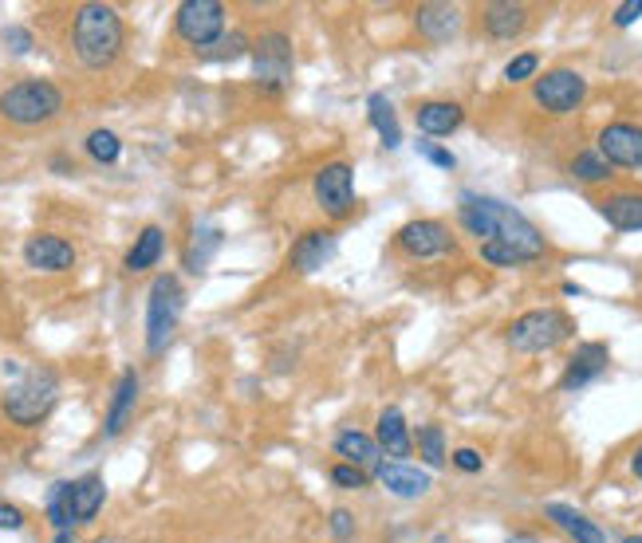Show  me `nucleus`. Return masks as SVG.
Instances as JSON below:
<instances>
[{"mask_svg":"<svg viewBox=\"0 0 642 543\" xmlns=\"http://www.w3.org/2000/svg\"><path fill=\"white\" fill-rule=\"evenodd\" d=\"M123 16L111 4H79L72 16V52L84 67H111L123 55Z\"/></svg>","mask_w":642,"mask_h":543,"instance_id":"obj_1","label":"nucleus"},{"mask_svg":"<svg viewBox=\"0 0 642 543\" xmlns=\"http://www.w3.org/2000/svg\"><path fill=\"white\" fill-rule=\"evenodd\" d=\"M186 311V287L174 272H158L146 292V350L162 355L177 335V319Z\"/></svg>","mask_w":642,"mask_h":543,"instance_id":"obj_2","label":"nucleus"},{"mask_svg":"<svg viewBox=\"0 0 642 543\" xmlns=\"http://www.w3.org/2000/svg\"><path fill=\"white\" fill-rule=\"evenodd\" d=\"M55 398H60V379H55V370L32 367L21 374V382H12V386L4 390L0 410H4L9 421H16V425H40V421L55 410Z\"/></svg>","mask_w":642,"mask_h":543,"instance_id":"obj_3","label":"nucleus"},{"mask_svg":"<svg viewBox=\"0 0 642 543\" xmlns=\"http://www.w3.org/2000/svg\"><path fill=\"white\" fill-rule=\"evenodd\" d=\"M63 111V91L48 79H21L0 91V119L12 126L52 123Z\"/></svg>","mask_w":642,"mask_h":543,"instance_id":"obj_4","label":"nucleus"},{"mask_svg":"<svg viewBox=\"0 0 642 543\" xmlns=\"http://www.w3.org/2000/svg\"><path fill=\"white\" fill-rule=\"evenodd\" d=\"M571 331H576V323H571L568 311L532 308L508 323L505 343L517 350V355H540V350H552V347H559L564 338H571Z\"/></svg>","mask_w":642,"mask_h":543,"instance_id":"obj_5","label":"nucleus"},{"mask_svg":"<svg viewBox=\"0 0 642 543\" xmlns=\"http://www.w3.org/2000/svg\"><path fill=\"white\" fill-rule=\"evenodd\" d=\"M174 28L197 55L213 52V44L225 36V4L221 0H182Z\"/></svg>","mask_w":642,"mask_h":543,"instance_id":"obj_6","label":"nucleus"},{"mask_svg":"<svg viewBox=\"0 0 642 543\" xmlns=\"http://www.w3.org/2000/svg\"><path fill=\"white\" fill-rule=\"evenodd\" d=\"M252 79L264 95H280L292 79V40L284 32H264L252 44Z\"/></svg>","mask_w":642,"mask_h":543,"instance_id":"obj_7","label":"nucleus"},{"mask_svg":"<svg viewBox=\"0 0 642 543\" xmlns=\"http://www.w3.org/2000/svg\"><path fill=\"white\" fill-rule=\"evenodd\" d=\"M588 99V79L571 67H552V72L536 75L532 83V103L544 114H571L580 111Z\"/></svg>","mask_w":642,"mask_h":543,"instance_id":"obj_8","label":"nucleus"},{"mask_svg":"<svg viewBox=\"0 0 642 543\" xmlns=\"http://www.w3.org/2000/svg\"><path fill=\"white\" fill-rule=\"evenodd\" d=\"M311 194H316V206L332 221L351 217L355 209V170L347 162H328L316 170V182H311Z\"/></svg>","mask_w":642,"mask_h":543,"instance_id":"obj_9","label":"nucleus"},{"mask_svg":"<svg viewBox=\"0 0 642 543\" xmlns=\"http://www.w3.org/2000/svg\"><path fill=\"white\" fill-rule=\"evenodd\" d=\"M398 248L406 257L418 260H434L454 252V233H449L446 221H434V217H418V221H406L398 229Z\"/></svg>","mask_w":642,"mask_h":543,"instance_id":"obj_10","label":"nucleus"},{"mask_svg":"<svg viewBox=\"0 0 642 543\" xmlns=\"http://www.w3.org/2000/svg\"><path fill=\"white\" fill-rule=\"evenodd\" d=\"M612 170H642V126L639 123H607L595 146Z\"/></svg>","mask_w":642,"mask_h":543,"instance_id":"obj_11","label":"nucleus"},{"mask_svg":"<svg viewBox=\"0 0 642 543\" xmlns=\"http://www.w3.org/2000/svg\"><path fill=\"white\" fill-rule=\"evenodd\" d=\"M335 252H339V233H332V229H308V233L292 245L288 268L296 276H311V272H320L323 264H332Z\"/></svg>","mask_w":642,"mask_h":543,"instance_id":"obj_12","label":"nucleus"},{"mask_svg":"<svg viewBox=\"0 0 642 543\" xmlns=\"http://www.w3.org/2000/svg\"><path fill=\"white\" fill-rule=\"evenodd\" d=\"M24 264L36 272H72L75 248L55 233H36L24 240Z\"/></svg>","mask_w":642,"mask_h":543,"instance_id":"obj_13","label":"nucleus"},{"mask_svg":"<svg viewBox=\"0 0 642 543\" xmlns=\"http://www.w3.org/2000/svg\"><path fill=\"white\" fill-rule=\"evenodd\" d=\"M461 24H466V12L457 4H418L415 12L418 36L430 44H449L461 32Z\"/></svg>","mask_w":642,"mask_h":543,"instance_id":"obj_14","label":"nucleus"},{"mask_svg":"<svg viewBox=\"0 0 642 543\" xmlns=\"http://www.w3.org/2000/svg\"><path fill=\"white\" fill-rule=\"evenodd\" d=\"M374 477H379V484H383L391 496H398V501H418V496H425L430 484H434L430 472L415 469V465H406V461H383L374 469Z\"/></svg>","mask_w":642,"mask_h":543,"instance_id":"obj_15","label":"nucleus"},{"mask_svg":"<svg viewBox=\"0 0 642 543\" xmlns=\"http://www.w3.org/2000/svg\"><path fill=\"white\" fill-rule=\"evenodd\" d=\"M607 355H612L607 343H583V347H576V355L568 359V370H564V379H559V390L591 386V382L607 370Z\"/></svg>","mask_w":642,"mask_h":543,"instance_id":"obj_16","label":"nucleus"},{"mask_svg":"<svg viewBox=\"0 0 642 543\" xmlns=\"http://www.w3.org/2000/svg\"><path fill=\"white\" fill-rule=\"evenodd\" d=\"M135 402H138V370L126 367L114 382V394H111V406H107V418H103V437H119L126 430V421L135 414Z\"/></svg>","mask_w":642,"mask_h":543,"instance_id":"obj_17","label":"nucleus"},{"mask_svg":"<svg viewBox=\"0 0 642 543\" xmlns=\"http://www.w3.org/2000/svg\"><path fill=\"white\" fill-rule=\"evenodd\" d=\"M481 24L493 40H517L520 32L529 28V9L517 4V0H493L481 9Z\"/></svg>","mask_w":642,"mask_h":543,"instance_id":"obj_18","label":"nucleus"},{"mask_svg":"<svg viewBox=\"0 0 642 543\" xmlns=\"http://www.w3.org/2000/svg\"><path fill=\"white\" fill-rule=\"evenodd\" d=\"M374 441H379V449L391 457V461H406L410 457V425H406V414L398 406H386L374 421Z\"/></svg>","mask_w":642,"mask_h":543,"instance_id":"obj_19","label":"nucleus"},{"mask_svg":"<svg viewBox=\"0 0 642 543\" xmlns=\"http://www.w3.org/2000/svg\"><path fill=\"white\" fill-rule=\"evenodd\" d=\"M415 123H418V131H422L425 138H446V134H454L457 126L466 123V111H461V103H449V99H434V103L418 107Z\"/></svg>","mask_w":642,"mask_h":543,"instance_id":"obj_20","label":"nucleus"},{"mask_svg":"<svg viewBox=\"0 0 642 543\" xmlns=\"http://www.w3.org/2000/svg\"><path fill=\"white\" fill-rule=\"evenodd\" d=\"M335 453H339L343 465H355V469L374 472L383 465V449H379V441L367 437L363 430H343L335 437Z\"/></svg>","mask_w":642,"mask_h":543,"instance_id":"obj_21","label":"nucleus"},{"mask_svg":"<svg viewBox=\"0 0 642 543\" xmlns=\"http://www.w3.org/2000/svg\"><path fill=\"white\" fill-rule=\"evenodd\" d=\"M67 496H72L75 523H91L95 516H99V508H103V501H107V484H103L99 472H87V477H79V481L67 484Z\"/></svg>","mask_w":642,"mask_h":543,"instance_id":"obj_22","label":"nucleus"},{"mask_svg":"<svg viewBox=\"0 0 642 543\" xmlns=\"http://www.w3.org/2000/svg\"><path fill=\"white\" fill-rule=\"evenodd\" d=\"M600 217L615 233H642V194H612L600 201Z\"/></svg>","mask_w":642,"mask_h":543,"instance_id":"obj_23","label":"nucleus"},{"mask_svg":"<svg viewBox=\"0 0 642 543\" xmlns=\"http://www.w3.org/2000/svg\"><path fill=\"white\" fill-rule=\"evenodd\" d=\"M544 516L556 523L559 532H568L576 543H607V535H603L600 523L588 520V516L576 513V508H568V504H548V508H544Z\"/></svg>","mask_w":642,"mask_h":543,"instance_id":"obj_24","label":"nucleus"},{"mask_svg":"<svg viewBox=\"0 0 642 543\" xmlns=\"http://www.w3.org/2000/svg\"><path fill=\"white\" fill-rule=\"evenodd\" d=\"M218 248H221V229L218 225H206V221H197L194 233H189V245H186V272L201 276V272L213 264Z\"/></svg>","mask_w":642,"mask_h":543,"instance_id":"obj_25","label":"nucleus"},{"mask_svg":"<svg viewBox=\"0 0 642 543\" xmlns=\"http://www.w3.org/2000/svg\"><path fill=\"white\" fill-rule=\"evenodd\" d=\"M367 119H371V126L379 131V138H383L386 150H398V146H403V126H398V111H394L391 99H386L383 91L367 95Z\"/></svg>","mask_w":642,"mask_h":543,"instance_id":"obj_26","label":"nucleus"},{"mask_svg":"<svg viewBox=\"0 0 642 543\" xmlns=\"http://www.w3.org/2000/svg\"><path fill=\"white\" fill-rule=\"evenodd\" d=\"M162 248H166V233H162L158 225H146L123 260L126 272H146V268H155L158 260H162Z\"/></svg>","mask_w":642,"mask_h":543,"instance_id":"obj_27","label":"nucleus"},{"mask_svg":"<svg viewBox=\"0 0 642 543\" xmlns=\"http://www.w3.org/2000/svg\"><path fill=\"white\" fill-rule=\"evenodd\" d=\"M568 174L576 177V182H583V185H603V182H612V162L591 146V150H580V155L571 158L568 162Z\"/></svg>","mask_w":642,"mask_h":543,"instance_id":"obj_28","label":"nucleus"},{"mask_svg":"<svg viewBox=\"0 0 642 543\" xmlns=\"http://www.w3.org/2000/svg\"><path fill=\"white\" fill-rule=\"evenodd\" d=\"M67 484H72V481H55L52 492H48V508H44V516H48V523H52L55 532H72V528H75L72 496H67Z\"/></svg>","mask_w":642,"mask_h":543,"instance_id":"obj_29","label":"nucleus"},{"mask_svg":"<svg viewBox=\"0 0 642 543\" xmlns=\"http://www.w3.org/2000/svg\"><path fill=\"white\" fill-rule=\"evenodd\" d=\"M418 453H422V461L430 465V469H442L446 465V433H442V425H422L418 430Z\"/></svg>","mask_w":642,"mask_h":543,"instance_id":"obj_30","label":"nucleus"},{"mask_svg":"<svg viewBox=\"0 0 642 543\" xmlns=\"http://www.w3.org/2000/svg\"><path fill=\"white\" fill-rule=\"evenodd\" d=\"M87 155H91L99 165L119 162V155H123V138H119L114 131H107V126H99V131L87 134Z\"/></svg>","mask_w":642,"mask_h":543,"instance_id":"obj_31","label":"nucleus"},{"mask_svg":"<svg viewBox=\"0 0 642 543\" xmlns=\"http://www.w3.org/2000/svg\"><path fill=\"white\" fill-rule=\"evenodd\" d=\"M481 260L485 264H493V268H520V264H532L520 248H513V245H501V240H485L481 245Z\"/></svg>","mask_w":642,"mask_h":543,"instance_id":"obj_32","label":"nucleus"},{"mask_svg":"<svg viewBox=\"0 0 642 543\" xmlns=\"http://www.w3.org/2000/svg\"><path fill=\"white\" fill-rule=\"evenodd\" d=\"M536 72H540V55L536 52H520V55H513V60H508L505 83H524V79H532Z\"/></svg>","mask_w":642,"mask_h":543,"instance_id":"obj_33","label":"nucleus"},{"mask_svg":"<svg viewBox=\"0 0 642 543\" xmlns=\"http://www.w3.org/2000/svg\"><path fill=\"white\" fill-rule=\"evenodd\" d=\"M332 484L335 489H347V492H355V489H367V472L363 469H355V465H332Z\"/></svg>","mask_w":642,"mask_h":543,"instance_id":"obj_34","label":"nucleus"},{"mask_svg":"<svg viewBox=\"0 0 642 543\" xmlns=\"http://www.w3.org/2000/svg\"><path fill=\"white\" fill-rule=\"evenodd\" d=\"M418 155H422V158H430V162H434L437 170H454V165H457V158L449 155L446 146H437V143H425V138H422V143H418Z\"/></svg>","mask_w":642,"mask_h":543,"instance_id":"obj_35","label":"nucleus"},{"mask_svg":"<svg viewBox=\"0 0 642 543\" xmlns=\"http://www.w3.org/2000/svg\"><path fill=\"white\" fill-rule=\"evenodd\" d=\"M4 48H9L12 55H28L32 52V32L28 28H4Z\"/></svg>","mask_w":642,"mask_h":543,"instance_id":"obj_36","label":"nucleus"},{"mask_svg":"<svg viewBox=\"0 0 642 543\" xmlns=\"http://www.w3.org/2000/svg\"><path fill=\"white\" fill-rule=\"evenodd\" d=\"M639 16H642V0H627V4H619V9H615L612 24H615V28H631Z\"/></svg>","mask_w":642,"mask_h":543,"instance_id":"obj_37","label":"nucleus"},{"mask_svg":"<svg viewBox=\"0 0 642 543\" xmlns=\"http://www.w3.org/2000/svg\"><path fill=\"white\" fill-rule=\"evenodd\" d=\"M351 532H355L351 513H347V508H335V513H332V535L339 543H347V540H351Z\"/></svg>","mask_w":642,"mask_h":543,"instance_id":"obj_38","label":"nucleus"},{"mask_svg":"<svg viewBox=\"0 0 642 543\" xmlns=\"http://www.w3.org/2000/svg\"><path fill=\"white\" fill-rule=\"evenodd\" d=\"M454 469H461V472H481V453L477 449H454Z\"/></svg>","mask_w":642,"mask_h":543,"instance_id":"obj_39","label":"nucleus"},{"mask_svg":"<svg viewBox=\"0 0 642 543\" xmlns=\"http://www.w3.org/2000/svg\"><path fill=\"white\" fill-rule=\"evenodd\" d=\"M0 528H4V532L24 528V513L16 508V504H0Z\"/></svg>","mask_w":642,"mask_h":543,"instance_id":"obj_40","label":"nucleus"},{"mask_svg":"<svg viewBox=\"0 0 642 543\" xmlns=\"http://www.w3.org/2000/svg\"><path fill=\"white\" fill-rule=\"evenodd\" d=\"M631 472L642 481V441H639V449L631 453Z\"/></svg>","mask_w":642,"mask_h":543,"instance_id":"obj_41","label":"nucleus"},{"mask_svg":"<svg viewBox=\"0 0 642 543\" xmlns=\"http://www.w3.org/2000/svg\"><path fill=\"white\" fill-rule=\"evenodd\" d=\"M55 543H75V535L72 532H60V535H55Z\"/></svg>","mask_w":642,"mask_h":543,"instance_id":"obj_42","label":"nucleus"},{"mask_svg":"<svg viewBox=\"0 0 642 543\" xmlns=\"http://www.w3.org/2000/svg\"><path fill=\"white\" fill-rule=\"evenodd\" d=\"M622 543H642V535H622Z\"/></svg>","mask_w":642,"mask_h":543,"instance_id":"obj_43","label":"nucleus"}]
</instances>
